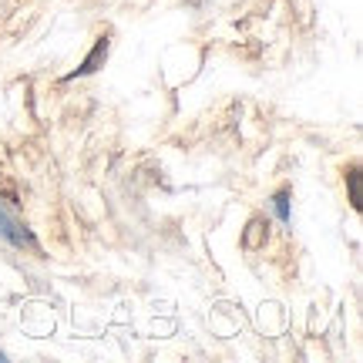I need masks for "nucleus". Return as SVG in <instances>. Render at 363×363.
Listing matches in <instances>:
<instances>
[{
  "label": "nucleus",
  "instance_id": "2",
  "mask_svg": "<svg viewBox=\"0 0 363 363\" xmlns=\"http://www.w3.org/2000/svg\"><path fill=\"white\" fill-rule=\"evenodd\" d=\"M104 57H108V38H98V44H94V51H91L88 57L81 61V67L74 71V74H71V78H78V74H94V71H98V65H101Z\"/></svg>",
  "mask_w": 363,
  "mask_h": 363
},
{
  "label": "nucleus",
  "instance_id": "4",
  "mask_svg": "<svg viewBox=\"0 0 363 363\" xmlns=\"http://www.w3.org/2000/svg\"><path fill=\"white\" fill-rule=\"evenodd\" d=\"M347 185H350V206L360 212L363 208V189H360V169H357V165L347 172Z\"/></svg>",
  "mask_w": 363,
  "mask_h": 363
},
{
  "label": "nucleus",
  "instance_id": "1",
  "mask_svg": "<svg viewBox=\"0 0 363 363\" xmlns=\"http://www.w3.org/2000/svg\"><path fill=\"white\" fill-rule=\"evenodd\" d=\"M0 239H7V242H11V246H17V249H38L34 233H30V229H27V225L17 219L13 212H7L4 206H0Z\"/></svg>",
  "mask_w": 363,
  "mask_h": 363
},
{
  "label": "nucleus",
  "instance_id": "3",
  "mask_svg": "<svg viewBox=\"0 0 363 363\" xmlns=\"http://www.w3.org/2000/svg\"><path fill=\"white\" fill-rule=\"evenodd\" d=\"M272 212H276V219L283 222V225L293 219V212H289V189H279V192L272 195Z\"/></svg>",
  "mask_w": 363,
  "mask_h": 363
},
{
  "label": "nucleus",
  "instance_id": "5",
  "mask_svg": "<svg viewBox=\"0 0 363 363\" xmlns=\"http://www.w3.org/2000/svg\"><path fill=\"white\" fill-rule=\"evenodd\" d=\"M259 229H262L259 219L249 222V233H246V239H242V242H246V249H256V246H259Z\"/></svg>",
  "mask_w": 363,
  "mask_h": 363
}]
</instances>
